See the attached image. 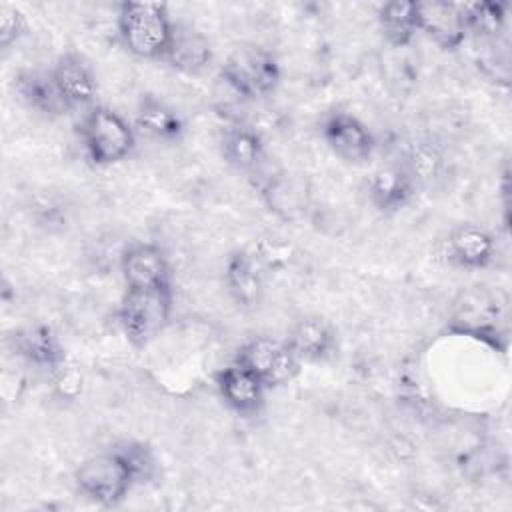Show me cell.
Here are the masks:
<instances>
[{"instance_id":"1","label":"cell","mask_w":512,"mask_h":512,"mask_svg":"<svg viewBox=\"0 0 512 512\" xmlns=\"http://www.w3.org/2000/svg\"><path fill=\"white\" fill-rule=\"evenodd\" d=\"M116 28L122 46L136 58L164 60L174 20L160 2L128 0L118 6Z\"/></svg>"},{"instance_id":"2","label":"cell","mask_w":512,"mask_h":512,"mask_svg":"<svg viewBox=\"0 0 512 512\" xmlns=\"http://www.w3.org/2000/svg\"><path fill=\"white\" fill-rule=\"evenodd\" d=\"M80 140L94 166L124 162L136 148V128L114 108L94 104L78 124Z\"/></svg>"},{"instance_id":"3","label":"cell","mask_w":512,"mask_h":512,"mask_svg":"<svg viewBox=\"0 0 512 512\" xmlns=\"http://www.w3.org/2000/svg\"><path fill=\"white\" fill-rule=\"evenodd\" d=\"M136 484V476L120 446L86 458L74 470L76 490L104 508L118 506Z\"/></svg>"},{"instance_id":"4","label":"cell","mask_w":512,"mask_h":512,"mask_svg":"<svg viewBox=\"0 0 512 512\" xmlns=\"http://www.w3.org/2000/svg\"><path fill=\"white\" fill-rule=\"evenodd\" d=\"M172 316V286L126 288L118 306V324L126 340L148 346L166 328Z\"/></svg>"},{"instance_id":"5","label":"cell","mask_w":512,"mask_h":512,"mask_svg":"<svg viewBox=\"0 0 512 512\" xmlns=\"http://www.w3.org/2000/svg\"><path fill=\"white\" fill-rule=\"evenodd\" d=\"M220 78L238 96L258 100L278 88L282 68L272 50L258 44H242L226 56L220 66Z\"/></svg>"},{"instance_id":"6","label":"cell","mask_w":512,"mask_h":512,"mask_svg":"<svg viewBox=\"0 0 512 512\" xmlns=\"http://www.w3.org/2000/svg\"><path fill=\"white\" fill-rule=\"evenodd\" d=\"M234 360L248 368L268 390L290 384L302 368L286 340H276L272 336L248 338L238 348Z\"/></svg>"},{"instance_id":"7","label":"cell","mask_w":512,"mask_h":512,"mask_svg":"<svg viewBox=\"0 0 512 512\" xmlns=\"http://www.w3.org/2000/svg\"><path fill=\"white\" fill-rule=\"evenodd\" d=\"M320 134L330 152L348 164H364L376 150L370 128L350 112H330L322 120Z\"/></svg>"},{"instance_id":"8","label":"cell","mask_w":512,"mask_h":512,"mask_svg":"<svg viewBox=\"0 0 512 512\" xmlns=\"http://www.w3.org/2000/svg\"><path fill=\"white\" fill-rule=\"evenodd\" d=\"M418 34H424L442 50H456L468 36L464 8L460 2L426 0L416 2Z\"/></svg>"},{"instance_id":"9","label":"cell","mask_w":512,"mask_h":512,"mask_svg":"<svg viewBox=\"0 0 512 512\" xmlns=\"http://www.w3.org/2000/svg\"><path fill=\"white\" fill-rule=\"evenodd\" d=\"M120 274L126 288L172 286L168 256L152 242L130 244L120 256Z\"/></svg>"},{"instance_id":"10","label":"cell","mask_w":512,"mask_h":512,"mask_svg":"<svg viewBox=\"0 0 512 512\" xmlns=\"http://www.w3.org/2000/svg\"><path fill=\"white\" fill-rule=\"evenodd\" d=\"M216 390L224 404L240 416H256L262 406L268 388L240 362L232 360L214 374Z\"/></svg>"},{"instance_id":"11","label":"cell","mask_w":512,"mask_h":512,"mask_svg":"<svg viewBox=\"0 0 512 512\" xmlns=\"http://www.w3.org/2000/svg\"><path fill=\"white\" fill-rule=\"evenodd\" d=\"M50 74L70 110L94 106L98 82L92 66L86 62L84 56L72 50L60 54L50 68Z\"/></svg>"},{"instance_id":"12","label":"cell","mask_w":512,"mask_h":512,"mask_svg":"<svg viewBox=\"0 0 512 512\" xmlns=\"http://www.w3.org/2000/svg\"><path fill=\"white\" fill-rule=\"evenodd\" d=\"M448 260L464 270H482L496 258V238L480 224H458L446 238Z\"/></svg>"},{"instance_id":"13","label":"cell","mask_w":512,"mask_h":512,"mask_svg":"<svg viewBox=\"0 0 512 512\" xmlns=\"http://www.w3.org/2000/svg\"><path fill=\"white\" fill-rule=\"evenodd\" d=\"M368 200L382 214L406 208L416 194V178L408 168L380 166L368 178Z\"/></svg>"},{"instance_id":"14","label":"cell","mask_w":512,"mask_h":512,"mask_svg":"<svg viewBox=\"0 0 512 512\" xmlns=\"http://www.w3.org/2000/svg\"><path fill=\"white\" fill-rule=\"evenodd\" d=\"M284 340L300 364H320L336 352L334 330L318 316L298 318Z\"/></svg>"},{"instance_id":"15","label":"cell","mask_w":512,"mask_h":512,"mask_svg":"<svg viewBox=\"0 0 512 512\" xmlns=\"http://www.w3.org/2000/svg\"><path fill=\"white\" fill-rule=\"evenodd\" d=\"M212 56V44L206 34L186 22H174L164 62L182 74L198 76L210 66Z\"/></svg>"},{"instance_id":"16","label":"cell","mask_w":512,"mask_h":512,"mask_svg":"<svg viewBox=\"0 0 512 512\" xmlns=\"http://www.w3.org/2000/svg\"><path fill=\"white\" fill-rule=\"evenodd\" d=\"M134 126L138 132L156 142H176L184 134V120L164 100L144 94L136 106Z\"/></svg>"},{"instance_id":"17","label":"cell","mask_w":512,"mask_h":512,"mask_svg":"<svg viewBox=\"0 0 512 512\" xmlns=\"http://www.w3.org/2000/svg\"><path fill=\"white\" fill-rule=\"evenodd\" d=\"M16 92L28 108L46 118H60L70 112L50 70H26L18 74Z\"/></svg>"},{"instance_id":"18","label":"cell","mask_w":512,"mask_h":512,"mask_svg":"<svg viewBox=\"0 0 512 512\" xmlns=\"http://www.w3.org/2000/svg\"><path fill=\"white\" fill-rule=\"evenodd\" d=\"M224 284L238 304H256L264 288V274L258 260L246 250L230 254L224 266Z\"/></svg>"},{"instance_id":"19","label":"cell","mask_w":512,"mask_h":512,"mask_svg":"<svg viewBox=\"0 0 512 512\" xmlns=\"http://www.w3.org/2000/svg\"><path fill=\"white\" fill-rule=\"evenodd\" d=\"M16 352L28 364L36 368H44L48 372L56 370L66 362V352L58 336L50 326L38 324L18 332L16 336Z\"/></svg>"},{"instance_id":"20","label":"cell","mask_w":512,"mask_h":512,"mask_svg":"<svg viewBox=\"0 0 512 512\" xmlns=\"http://www.w3.org/2000/svg\"><path fill=\"white\" fill-rule=\"evenodd\" d=\"M222 156L232 168L240 172H254L264 162L266 146L262 136L254 128L234 124L224 130Z\"/></svg>"},{"instance_id":"21","label":"cell","mask_w":512,"mask_h":512,"mask_svg":"<svg viewBox=\"0 0 512 512\" xmlns=\"http://www.w3.org/2000/svg\"><path fill=\"white\" fill-rule=\"evenodd\" d=\"M378 26L384 38L398 48L408 46L418 34L416 2L390 0L378 8Z\"/></svg>"},{"instance_id":"22","label":"cell","mask_w":512,"mask_h":512,"mask_svg":"<svg viewBox=\"0 0 512 512\" xmlns=\"http://www.w3.org/2000/svg\"><path fill=\"white\" fill-rule=\"evenodd\" d=\"M468 34L484 40H496L506 24V4L502 2H464Z\"/></svg>"},{"instance_id":"23","label":"cell","mask_w":512,"mask_h":512,"mask_svg":"<svg viewBox=\"0 0 512 512\" xmlns=\"http://www.w3.org/2000/svg\"><path fill=\"white\" fill-rule=\"evenodd\" d=\"M120 450L128 458V464L136 476V482H148L156 474V456L152 448L144 442H124L120 444Z\"/></svg>"},{"instance_id":"24","label":"cell","mask_w":512,"mask_h":512,"mask_svg":"<svg viewBox=\"0 0 512 512\" xmlns=\"http://www.w3.org/2000/svg\"><path fill=\"white\" fill-rule=\"evenodd\" d=\"M28 22L20 8L4 4L0 8V46L2 50H8L12 44H16L26 34Z\"/></svg>"},{"instance_id":"25","label":"cell","mask_w":512,"mask_h":512,"mask_svg":"<svg viewBox=\"0 0 512 512\" xmlns=\"http://www.w3.org/2000/svg\"><path fill=\"white\" fill-rule=\"evenodd\" d=\"M52 380H54V386L56 390L66 396V398H72L80 392V386H82V378L78 374V370L66 360L64 364H60L56 370L50 372Z\"/></svg>"}]
</instances>
